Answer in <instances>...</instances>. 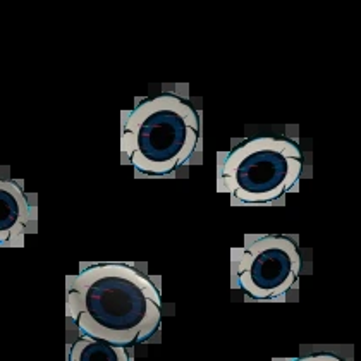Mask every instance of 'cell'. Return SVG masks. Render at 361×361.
<instances>
[{"instance_id":"obj_1","label":"cell","mask_w":361,"mask_h":361,"mask_svg":"<svg viewBox=\"0 0 361 361\" xmlns=\"http://www.w3.org/2000/svg\"><path fill=\"white\" fill-rule=\"evenodd\" d=\"M66 315L86 336L126 346L157 331L162 317L160 294L133 267H86L66 277Z\"/></svg>"},{"instance_id":"obj_2","label":"cell","mask_w":361,"mask_h":361,"mask_svg":"<svg viewBox=\"0 0 361 361\" xmlns=\"http://www.w3.org/2000/svg\"><path fill=\"white\" fill-rule=\"evenodd\" d=\"M200 138L198 114L176 95L145 100L123 112V162L138 172L164 176L193 155Z\"/></svg>"},{"instance_id":"obj_3","label":"cell","mask_w":361,"mask_h":361,"mask_svg":"<svg viewBox=\"0 0 361 361\" xmlns=\"http://www.w3.org/2000/svg\"><path fill=\"white\" fill-rule=\"evenodd\" d=\"M303 155L293 141L255 138L219 153L217 191L239 205H269L296 186Z\"/></svg>"},{"instance_id":"obj_4","label":"cell","mask_w":361,"mask_h":361,"mask_svg":"<svg viewBox=\"0 0 361 361\" xmlns=\"http://www.w3.org/2000/svg\"><path fill=\"white\" fill-rule=\"evenodd\" d=\"M301 269L296 245L286 236L246 234L243 246L231 250V284L258 301L286 296Z\"/></svg>"},{"instance_id":"obj_5","label":"cell","mask_w":361,"mask_h":361,"mask_svg":"<svg viewBox=\"0 0 361 361\" xmlns=\"http://www.w3.org/2000/svg\"><path fill=\"white\" fill-rule=\"evenodd\" d=\"M31 221L33 212L21 188L13 180L0 179V245H23Z\"/></svg>"},{"instance_id":"obj_6","label":"cell","mask_w":361,"mask_h":361,"mask_svg":"<svg viewBox=\"0 0 361 361\" xmlns=\"http://www.w3.org/2000/svg\"><path fill=\"white\" fill-rule=\"evenodd\" d=\"M69 361H131V358L124 346L83 334L71 344Z\"/></svg>"},{"instance_id":"obj_7","label":"cell","mask_w":361,"mask_h":361,"mask_svg":"<svg viewBox=\"0 0 361 361\" xmlns=\"http://www.w3.org/2000/svg\"><path fill=\"white\" fill-rule=\"evenodd\" d=\"M274 361H343L334 355H327V353H320V355H308L301 356V358H277Z\"/></svg>"}]
</instances>
